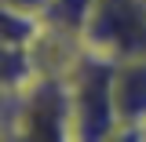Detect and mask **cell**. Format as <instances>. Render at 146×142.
Here are the masks:
<instances>
[{
    "instance_id": "5b68a950",
    "label": "cell",
    "mask_w": 146,
    "mask_h": 142,
    "mask_svg": "<svg viewBox=\"0 0 146 142\" xmlns=\"http://www.w3.org/2000/svg\"><path fill=\"white\" fill-rule=\"evenodd\" d=\"M91 7H95V0H51L48 11L40 15V22H44L48 33H62V36L80 40L84 26L91 18Z\"/></svg>"
},
{
    "instance_id": "6da1fadb",
    "label": "cell",
    "mask_w": 146,
    "mask_h": 142,
    "mask_svg": "<svg viewBox=\"0 0 146 142\" xmlns=\"http://www.w3.org/2000/svg\"><path fill=\"white\" fill-rule=\"evenodd\" d=\"M70 69H40L11 98V135L33 142H70L73 139V102Z\"/></svg>"
},
{
    "instance_id": "8992f818",
    "label": "cell",
    "mask_w": 146,
    "mask_h": 142,
    "mask_svg": "<svg viewBox=\"0 0 146 142\" xmlns=\"http://www.w3.org/2000/svg\"><path fill=\"white\" fill-rule=\"evenodd\" d=\"M4 4H11V7H18V11H26V15H44V11H48V4H51V0H4Z\"/></svg>"
},
{
    "instance_id": "52a82bcc",
    "label": "cell",
    "mask_w": 146,
    "mask_h": 142,
    "mask_svg": "<svg viewBox=\"0 0 146 142\" xmlns=\"http://www.w3.org/2000/svg\"><path fill=\"white\" fill-rule=\"evenodd\" d=\"M0 135H11V98L0 91Z\"/></svg>"
},
{
    "instance_id": "7a4b0ae2",
    "label": "cell",
    "mask_w": 146,
    "mask_h": 142,
    "mask_svg": "<svg viewBox=\"0 0 146 142\" xmlns=\"http://www.w3.org/2000/svg\"><path fill=\"white\" fill-rule=\"evenodd\" d=\"M66 77H70V102H73V142L117 139L113 62L91 51H80Z\"/></svg>"
},
{
    "instance_id": "3957f363",
    "label": "cell",
    "mask_w": 146,
    "mask_h": 142,
    "mask_svg": "<svg viewBox=\"0 0 146 142\" xmlns=\"http://www.w3.org/2000/svg\"><path fill=\"white\" fill-rule=\"evenodd\" d=\"M80 44L110 62L146 58V0H95Z\"/></svg>"
},
{
    "instance_id": "277c9868",
    "label": "cell",
    "mask_w": 146,
    "mask_h": 142,
    "mask_svg": "<svg viewBox=\"0 0 146 142\" xmlns=\"http://www.w3.org/2000/svg\"><path fill=\"white\" fill-rule=\"evenodd\" d=\"M113 109H117V139L146 135V58L113 62Z\"/></svg>"
},
{
    "instance_id": "ba28073f",
    "label": "cell",
    "mask_w": 146,
    "mask_h": 142,
    "mask_svg": "<svg viewBox=\"0 0 146 142\" xmlns=\"http://www.w3.org/2000/svg\"><path fill=\"white\" fill-rule=\"evenodd\" d=\"M143 139H146V135H143Z\"/></svg>"
}]
</instances>
